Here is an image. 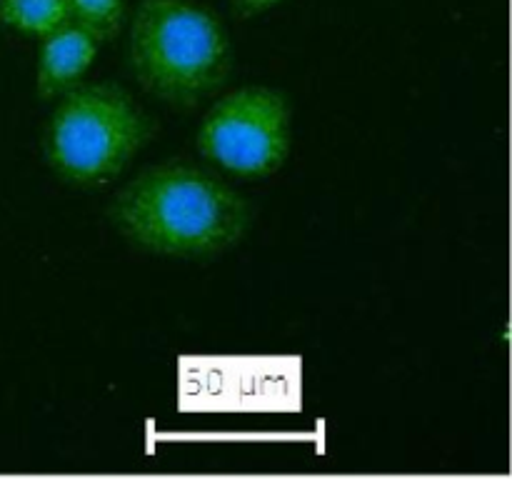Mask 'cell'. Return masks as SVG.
<instances>
[{
  "instance_id": "5b68a950",
  "label": "cell",
  "mask_w": 512,
  "mask_h": 480,
  "mask_svg": "<svg viewBox=\"0 0 512 480\" xmlns=\"http://www.w3.org/2000/svg\"><path fill=\"white\" fill-rule=\"evenodd\" d=\"M100 45L103 43L78 23H68L40 38L38 63H35L38 98L55 100L75 88L98 58Z\"/></svg>"
},
{
  "instance_id": "ba28073f",
  "label": "cell",
  "mask_w": 512,
  "mask_h": 480,
  "mask_svg": "<svg viewBox=\"0 0 512 480\" xmlns=\"http://www.w3.org/2000/svg\"><path fill=\"white\" fill-rule=\"evenodd\" d=\"M283 0H233V8L240 18H255L260 13H268L270 8L280 5Z\"/></svg>"
},
{
  "instance_id": "277c9868",
  "label": "cell",
  "mask_w": 512,
  "mask_h": 480,
  "mask_svg": "<svg viewBox=\"0 0 512 480\" xmlns=\"http://www.w3.org/2000/svg\"><path fill=\"white\" fill-rule=\"evenodd\" d=\"M198 153L238 178H270L293 148V108L270 85H243L215 100L195 135Z\"/></svg>"
},
{
  "instance_id": "6da1fadb",
  "label": "cell",
  "mask_w": 512,
  "mask_h": 480,
  "mask_svg": "<svg viewBox=\"0 0 512 480\" xmlns=\"http://www.w3.org/2000/svg\"><path fill=\"white\" fill-rule=\"evenodd\" d=\"M108 218L145 253L205 260L243 240L253 208L240 190L210 170L160 163L140 170L115 193Z\"/></svg>"
},
{
  "instance_id": "3957f363",
  "label": "cell",
  "mask_w": 512,
  "mask_h": 480,
  "mask_svg": "<svg viewBox=\"0 0 512 480\" xmlns=\"http://www.w3.org/2000/svg\"><path fill=\"white\" fill-rule=\"evenodd\" d=\"M158 133L153 115L115 83H78L60 95L43 128L48 168L75 188L123 175Z\"/></svg>"
},
{
  "instance_id": "8992f818",
  "label": "cell",
  "mask_w": 512,
  "mask_h": 480,
  "mask_svg": "<svg viewBox=\"0 0 512 480\" xmlns=\"http://www.w3.org/2000/svg\"><path fill=\"white\" fill-rule=\"evenodd\" d=\"M0 23L18 33L45 35L73 23L70 0H0Z\"/></svg>"
},
{
  "instance_id": "52a82bcc",
  "label": "cell",
  "mask_w": 512,
  "mask_h": 480,
  "mask_svg": "<svg viewBox=\"0 0 512 480\" xmlns=\"http://www.w3.org/2000/svg\"><path fill=\"white\" fill-rule=\"evenodd\" d=\"M73 23L93 33L100 43L118 38L125 23V0H70Z\"/></svg>"
},
{
  "instance_id": "7a4b0ae2",
  "label": "cell",
  "mask_w": 512,
  "mask_h": 480,
  "mask_svg": "<svg viewBox=\"0 0 512 480\" xmlns=\"http://www.w3.org/2000/svg\"><path fill=\"white\" fill-rule=\"evenodd\" d=\"M128 60L145 93L190 110L225 85L233 43L218 15L198 0H140Z\"/></svg>"
}]
</instances>
